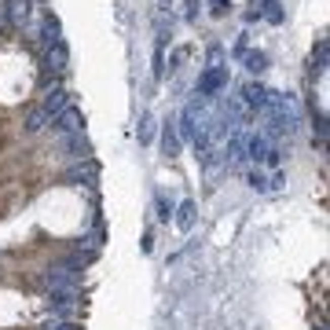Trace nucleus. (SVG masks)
I'll return each mask as SVG.
<instances>
[{
    "label": "nucleus",
    "instance_id": "f257e3e1",
    "mask_svg": "<svg viewBox=\"0 0 330 330\" xmlns=\"http://www.w3.org/2000/svg\"><path fill=\"white\" fill-rule=\"evenodd\" d=\"M220 88H228V66H209L198 77V96H213Z\"/></svg>",
    "mask_w": 330,
    "mask_h": 330
},
{
    "label": "nucleus",
    "instance_id": "f03ea898",
    "mask_svg": "<svg viewBox=\"0 0 330 330\" xmlns=\"http://www.w3.org/2000/svg\"><path fill=\"white\" fill-rule=\"evenodd\" d=\"M52 125H55V132H77V129H81V110H77V106H62L59 114L52 118Z\"/></svg>",
    "mask_w": 330,
    "mask_h": 330
},
{
    "label": "nucleus",
    "instance_id": "7ed1b4c3",
    "mask_svg": "<svg viewBox=\"0 0 330 330\" xmlns=\"http://www.w3.org/2000/svg\"><path fill=\"white\" fill-rule=\"evenodd\" d=\"M66 62H70V52H66V44H48V55H44V66L48 70H55V74H62L66 70Z\"/></svg>",
    "mask_w": 330,
    "mask_h": 330
},
{
    "label": "nucleus",
    "instance_id": "20e7f679",
    "mask_svg": "<svg viewBox=\"0 0 330 330\" xmlns=\"http://www.w3.org/2000/svg\"><path fill=\"white\" fill-rule=\"evenodd\" d=\"M29 15V0H8L4 4V22L8 26H22Z\"/></svg>",
    "mask_w": 330,
    "mask_h": 330
},
{
    "label": "nucleus",
    "instance_id": "39448f33",
    "mask_svg": "<svg viewBox=\"0 0 330 330\" xmlns=\"http://www.w3.org/2000/svg\"><path fill=\"white\" fill-rule=\"evenodd\" d=\"M242 96H246L249 106H257V110L268 106V88H264V85H246V88H242Z\"/></svg>",
    "mask_w": 330,
    "mask_h": 330
},
{
    "label": "nucleus",
    "instance_id": "423d86ee",
    "mask_svg": "<svg viewBox=\"0 0 330 330\" xmlns=\"http://www.w3.org/2000/svg\"><path fill=\"white\" fill-rule=\"evenodd\" d=\"M41 106H44V110H48V118H55V114H59V110H62V106H66V92H62V88H52V92H48V96H44V103H41Z\"/></svg>",
    "mask_w": 330,
    "mask_h": 330
},
{
    "label": "nucleus",
    "instance_id": "0eeeda50",
    "mask_svg": "<svg viewBox=\"0 0 330 330\" xmlns=\"http://www.w3.org/2000/svg\"><path fill=\"white\" fill-rule=\"evenodd\" d=\"M44 125H48V110L33 106V110H29V118H26V132H41Z\"/></svg>",
    "mask_w": 330,
    "mask_h": 330
},
{
    "label": "nucleus",
    "instance_id": "6e6552de",
    "mask_svg": "<svg viewBox=\"0 0 330 330\" xmlns=\"http://www.w3.org/2000/svg\"><path fill=\"white\" fill-rule=\"evenodd\" d=\"M242 55H246V66L253 74H261L264 66H268V55H264V52H242Z\"/></svg>",
    "mask_w": 330,
    "mask_h": 330
},
{
    "label": "nucleus",
    "instance_id": "1a4fd4ad",
    "mask_svg": "<svg viewBox=\"0 0 330 330\" xmlns=\"http://www.w3.org/2000/svg\"><path fill=\"white\" fill-rule=\"evenodd\" d=\"M62 37H59V22L55 19H48V22H44V44H59Z\"/></svg>",
    "mask_w": 330,
    "mask_h": 330
},
{
    "label": "nucleus",
    "instance_id": "9d476101",
    "mask_svg": "<svg viewBox=\"0 0 330 330\" xmlns=\"http://www.w3.org/2000/svg\"><path fill=\"white\" fill-rule=\"evenodd\" d=\"M264 15H268L272 22H282V11H279V4H275V0H268V4H264Z\"/></svg>",
    "mask_w": 330,
    "mask_h": 330
},
{
    "label": "nucleus",
    "instance_id": "9b49d317",
    "mask_svg": "<svg viewBox=\"0 0 330 330\" xmlns=\"http://www.w3.org/2000/svg\"><path fill=\"white\" fill-rule=\"evenodd\" d=\"M326 66V37L319 41V48H316V70H323Z\"/></svg>",
    "mask_w": 330,
    "mask_h": 330
},
{
    "label": "nucleus",
    "instance_id": "f8f14e48",
    "mask_svg": "<svg viewBox=\"0 0 330 330\" xmlns=\"http://www.w3.org/2000/svg\"><path fill=\"white\" fill-rule=\"evenodd\" d=\"M0 26H8V22H4V4H0Z\"/></svg>",
    "mask_w": 330,
    "mask_h": 330
},
{
    "label": "nucleus",
    "instance_id": "ddd939ff",
    "mask_svg": "<svg viewBox=\"0 0 330 330\" xmlns=\"http://www.w3.org/2000/svg\"><path fill=\"white\" fill-rule=\"evenodd\" d=\"M213 4H216V8H220V4H228V0H213Z\"/></svg>",
    "mask_w": 330,
    "mask_h": 330
}]
</instances>
